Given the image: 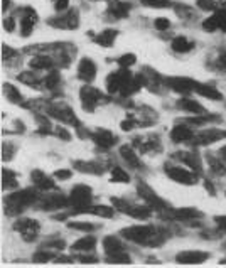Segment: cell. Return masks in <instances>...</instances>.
<instances>
[{
  "mask_svg": "<svg viewBox=\"0 0 226 268\" xmlns=\"http://www.w3.org/2000/svg\"><path fill=\"white\" fill-rule=\"evenodd\" d=\"M218 62H220V66L226 71V52H221L220 57H218Z\"/></svg>",
  "mask_w": 226,
  "mask_h": 268,
  "instance_id": "6f0895ef",
  "label": "cell"
},
{
  "mask_svg": "<svg viewBox=\"0 0 226 268\" xmlns=\"http://www.w3.org/2000/svg\"><path fill=\"white\" fill-rule=\"evenodd\" d=\"M220 157L226 162V147H221V149H220Z\"/></svg>",
  "mask_w": 226,
  "mask_h": 268,
  "instance_id": "680465c9",
  "label": "cell"
},
{
  "mask_svg": "<svg viewBox=\"0 0 226 268\" xmlns=\"http://www.w3.org/2000/svg\"><path fill=\"white\" fill-rule=\"evenodd\" d=\"M135 61H137V57L134 54H123L120 59H118V64H120L122 68H128V66L135 64Z\"/></svg>",
  "mask_w": 226,
  "mask_h": 268,
  "instance_id": "f6af8a7d",
  "label": "cell"
},
{
  "mask_svg": "<svg viewBox=\"0 0 226 268\" xmlns=\"http://www.w3.org/2000/svg\"><path fill=\"white\" fill-rule=\"evenodd\" d=\"M106 86H108L110 93L120 91L122 95L125 96V95H130V93H134L135 89L140 88V79L134 81V79H132L130 71L125 68V69L118 71V73L110 74L108 79H106Z\"/></svg>",
  "mask_w": 226,
  "mask_h": 268,
  "instance_id": "3957f363",
  "label": "cell"
},
{
  "mask_svg": "<svg viewBox=\"0 0 226 268\" xmlns=\"http://www.w3.org/2000/svg\"><path fill=\"white\" fill-rule=\"evenodd\" d=\"M68 226L79 231H93L96 228L95 225H91V223H68Z\"/></svg>",
  "mask_w": 226,
  "mask_h": 268,
  "instance_id": "7bdbcfd3",
  "label": "cell"
},
{
  "mask_svg": "<svg viewBox=\"0 0 226 268\" xmlns=\"http://www.w3.org/2000/svg\"><path fill=\"white\" fill-rule=\"evenodd\" d=\"M128 10H130V5L125 2H118V0H112V2H110V12H112L115 17H127Z\"/></svg>",
  "mask_w": 226,
  "mask_h": 268,
  "instance_id": "1f68e13d",
  "label": "cell"
},
{
  "mask_svg": "<svg viewBox=\"0 0 226 268\" xmlns=\"http://www.w3.org/2000/svg\"><path fill=\"white\" fill-rule=\"evenodd\" d=\"M49 258H52V255L46 253V252H39V253H35V255H34V262H37V263L47 262V260H49Z\"/></svg>",
  "mask_w": 226,
  "mask_h": 268,
  "instance_id": "f907efd6",
  "label": "cell"
},
{
  "mask_svg": "<svg viewBox=\"0 0 226 268\" xmlns=\"http://www.w3.org/2000/svg\"><path fill=\"white\" fill-rule=\"evenodd\" d=\"M123 213L128 214V216L132 218H137V220H147V218H150V208L147 206H139V204H128L127 203V208L123 209Z\"/></svg>",
  "mask_w": 226,
  "mask_h": 268,
  "instance_id": "44dd1931",
  "label": "cell"
},
{
  "mask_svg": "<svg viewBox=\"0 0 226 268\" xmlns=\"http://www.w3.org/2000/svg\"><path fill=\"white\" fill-rule=\"evenodd\" d=\"M56 135H59V138H63V140H69V138H71L69 133L66 132L63 127H57L56 128Z\"/></svg>",
  "mask_w": 226,
  "mask_h": 268,
  "instance_id": "f5cc1de1",
  "label": "cell"
},
{
  "mask_svg": "<svg viewBox=\"0 0 226 268\" xmlns=\"http://www.w3.org/2000/svg\"><path fill=\"white\" fill-rule=\"evenodd\" d=\"M103 250L105 253L108 255V257H112V255H117L120 252H125V248H123L122 241L118 238H115V236H106L103 240Z\"/></svg>",
  "mask_w": 226,
  "mask_h": 268,
  "instance_id": "603a6c76",
  "label": "cell"
},
{
  "mask_svg": "<svg viewBox=\"0 0 226 268\" xmlns=\"http://www.w3.org/2000/svg\"><path fill=\"white\" fill-rule=\"evenodd\" d=\"M37 17L34 15V12H30L27 8V14L22 15V20H20V34L24 35V37H27V35L32 32V27H34V22Z\"/></svg>",
  "mask_w": 226,
  "mask_h": 268,
  "instance_id": "f1b7e54d",
  "label": "cell"
},
{
  "mask_svg": "<svg viewBox=\"0 0 226 268\" xmlns=\"http://www.w3.org/2000/svg\"><path fill=\"white\" fill-rule=\"evenodd\" d=\"M57 84H59V74H57V71H51V73L46 76V79H44V86L54 89Z\"/></svg>",
  "mask_w": 226,
  "mask_h": 268,
  "instance_id": "74e56055",
  "label": "cell"
},
{
  "mask_svg": "<svg viewBox=\"0 0 226 268\" xmlns=\"http://www.w3.org/2000/svg\"><path fill=\"white\" fill-rule=\"evenodd\" d=\"M196 93H199V95L205 96V98H210V100H221V98H223V95H221L218 89L210 86V84H201V83H198Z\"/></svg>",
  "mask_w": 226,
  "mask_h": 268,
  "instance_id": "f546056e",
  "label": "cell"
},
{
  "mask_svg": "<svg viewBox=\"0 0 226 268\" xmlns=\"http://www.w3.org/2000/svg\"><path fill=\"white\" fill-rule=\"evenodd\" d=\"M14 230L19 231L25 241H32V240H35V236L39 235L41 226H39V223L35 220H30V218H20V220H17L14 223Z\"/></svg>",
  "mask_w": 226,
  "mask_h": 268,
  "instance_id": "5b68a950",
  "label": "cell"
},
{
  "mask_svg": "<svg viewBox=\"0 0 226 268\" xmlns=\"http://www.w3.org/2000/svg\"><path fill=\"white\" fill-rule=\"evenodd\" d=\"M108 262L110 263H130V257H128L127 252H120L117 255H112L108 257Z\"/></svg>",
  "mask_w": 226,
  "mask_h": 268,
  "instance_id": "b9f144b4",
  "label": "cell"
},
{
  "mask_svg": "<svg viewBox=\"0 0 226 268\" xmlns=\"http://www.w3.org/2000/svg\"><path fill=\"white\" fill-rule=\"evenodd\" d=\"M37 201V191L34 189H24V191H15V193L8 194L3 206H5V214L7 216H14L24 211L25 208H29L30 204H34Z\"/></svg>",
  "mask_w": 226,
  "mask_h": 268,
  "instance_id": "7a4b0ae2",
  "label": "cell"
},
{
  "mask_svg": "<svg viewBox=\"0 0 226 268\" xmlns=\"http://www.w3.org/2000/svg\"><path fill=\"white\" fill-rule=\"evenodd\" d=\"M54 5H56V8L57 10H64V8H68V2L69 0H54Z\"/></svg>",
  "mask_w": 226,
  "mask_h": 268,
  "instance_id": "9f6ffc18",
  "label": "cell"
},
{
  "mask_svg": "<svg viewBox=\"0 0 226 268\" xmlns=\"http://www.w3.org/2000/svg\"><path fill=\"white\" fill-rule=\"evenodd\" d=\"M166 214H167V218H171V220H179V221H191V220H198V218L203 216L198 209H193V208L172 209V211H166Z\"/></svg>",
  "mask_w": 226,
  "mask_h": 268,
  "instance_id": "9a60e30c",
  "label": "cell"
},
{
  "mask_svg": "<svg viewBox=\"0 0 226 268\" xmlns=\"http://www.w3.org/2000/svg\"><path fill=\"white\" fill-rule=\"evenodd\" d=\"M3 93H5L7 100H8V101H12V103H22V96H20V93L17 91V88H14V86H12V84H8V83L3 84Z\"/></svg>",
  "mask_w": 226,
  "mask_h": 268,
  "instance_id": "d590c367",
  "label": "cell"
},
{
  "mask_svg": "<svg viewBox=\"0 0 226 268\" xmlns=\"http://www.w3.org/2000/svg\"><path fill=\"white\" fill-rule=\"evenodd\" d=\"M120 155H122V159L125 160L128 165H130V167H134V169H140L142 167V162H140L139 155L135 154V150L132 149L130 145H123L120 149Z\"/></svg>",
  "mask_w": 226,
  "mask_h": 268,
  "instance_id": "7402d4cb",
  "label": "cell"
},
{
  "mask_svg": "<svg viewBox=\"0 0 226 268\" xmlns=\"http://www.w3.org/2000/svg\"><path fill=\"white\" fill-rule=\"evenodd\" d=\"M91 199H93L91 187L85 184L74 186V189L71 191V194H69V204H71V208H74V213L85 211L91 204Z\"/></svg>",
  "mask_w": 226,
  "mask_h": 268,
  "instance_id": "277c9868",
  "label": "cell"
},
{
  "mask_svg": "<svg viewBox=\"0 0 226 268\" xmlns=\"http://www.w3.org/2000/svg\"><path fill=\"white\" fill-rule=\"evenodd\" d=\"M221 138H226V130H218V128H211V130L201 132L198 137L193 138L194 145H211L215 142L221 140Z\"/></svg>",
  "mask_w": 226,
  "mask_h": 268,
  "instance_id": "7c38bea8",
  "label": "cell"
},
{
  "mask_svg": "<svg viewBox=\"0 0 226 268\" xmlns=\"http://www.w3.org/2000/svg\"><path fill=\"white\" fill-rule=\"evenodd\" d=\"M177 106L184 111H189L193 115H205V108L198 103V101L191 100V98H183V100L177 101Z\"/></svg>",
  "mask_w": 226,
  "mask_h": 268,
  "instance_id": "cb8c5ba5",
  "label": "cell"
},
{
  "mask_svg": "<svg viewBox=\"0 0 226 268\" xmlns=\"http://www.w3.org/2000/svg\"><path fill=\"white\" fill-rule=\"evenodd\" d=\"M166 84L171 89H174L176 93H181V95H188L191 91H196L198 81L189 78H167Z\"/></svg>",
  "mask_w": 226,
  "mask_h": 268,
  "instance_id": "9c48e42d",
  "label": "cell"
},
{
  "mask_svg": "<svg viewBox=\"0 0 226 268\" xmlns=\"http://www.w3.org/2000/svg\"><path fill=\"white\" fill-rule=\"evenodd\" d=\"M78 76L81 81L85 83H91L96 76V66L90 57H83L79 61V66H78Z\"/></svg>",
  "mask_w": 226,
  "mask_h": 268,
  "instance_id": "4fadbf2b",
  "label": "cell"
},
{
  "mask_svg": "<svg viewBox=\"0 0 226 268\" xmlns=\"http://www.w3.org/2000/svg\"><path fill=\"white\" fill-rule=\"evenodd\" d=\"M83 213H91L98 218H106L108 220V218H113L115 209L113 206H103V204H100V206H88Z\"/></svg>",
  "mask_w": 226,
  "mask_h": 268,
  "instance_id": "83f0119b",
  "label": "cell"
},
{
  "mask_svg": "<svg viewBox=\"0 0 226 268\" xmlns=\"http://www.w3.org/2000/svg\"><path fill=\"white\" fill-rule=\"evenodd\" d=\"M52 59L49 56H35L34 59H30L29 62V66L30 68H34V69H49L52 68Z\"/></svg>",
  "mask_w": 226,
  "mask_h": 268,
  "instance_id": "836d02e7",
  "label": "cell"
},
{
  "mask_svg": "<svg viewBox=\"0 0 226 268\" xmlns=\"http://www.w3.org/2000/svg\"><path fill=\"white\" fill-rule=\"evenodd\" d=\"M164 171H166V174L174 182H179V184H184V186L196 184V176H194L193 172H189V171H186V169L179 167V165H169V167H166Z\"/></svg>",
  "mask_w": 226,
  "mask_h": 268,
  "instance_id": "ba28073f",
  "label": "cell"
},
{
  "mask_svg": "<svg viewBox=\"0 0 226 268\" xmlns=\"http://www.w3.org/2000/svg\"><path fill=\"white\" fill-rule=\"evenodd\" d=\"M203 27L208 32H213V30H223L226 32V10L225 8H220V10L215 12V15H211L210 19H206L203 22Z\"/></svg>",
  "mask_w": 226,
  "mask_h": 268,
  "instance_id": "8fae6325",
  "label": "cell"
},
{
  "mask_svg": "<svg viewBox=\"0 0 226 268\" xmlns=\"http://www.w3.org/2000/svg\"><path fill=\"white\" fill-rule=\"evenodd\" d=\"M12 155H14V145L12 144H8V142H5L2 147V157L5 162H8V160L12 159Z\"/></svg>",
  "mask_w": 226,
  "mask_h": 268,
  "instance_id": "bcb514c9",
  "label": "cell"
},
{
  "mask_svg": "<svg viewBox=\"0 0 226 268\" xmlns=\"http://www.w3.org/2000/svg\"><path fill=\"white\" fill-rule=\"evenodd\" d=\"M194 47V44L191 41H188L186 37H176L172 41V49L176 52H189Z\"/></svg>",
  "mask_w": 226,
  "mask_h": 268,
  "instance_id": "e575fe53",
  "label": "cell"
},
{
  "mask_svg": "<svg viewBox=\"0 0 226 268\" xmlns=\"http://www.w3.org/2000/svg\"><path fill=\"white\" fill-rule=\"evenodd\" d=\"M54 176L57 179H61V181H66V179H69L71 176H73V172H71L69 169H59V171L54 172Z\"/></svg>",
  "mask_w": 226,
  "mask_h": 268,
  "instance_id": "c3c4849f",
  "label": "cell"
},
{
  "mask_svg": "<svg viewBox=\"0 0 226 268\" xmlns=\"http://www.w3.org/2000/svg\"><path fill=\"white\" fill-rule=\"evenodd\" d=\"M19 79L22 83H25V84H30V86H34L35 88V83H37V78L30 73V71H27V73H22L20 76H19Z\"/></svg>",
  "mask_w": 226,
  "mask_h": 268,
  "instance_id": "ee69618b",
  "label": "cell"
},
{
  "mask_svg": "<svg viewBox=\"0 0 226 268\" xmlns=\"http://www.w3.org/2000/svg\"><path fill=\"white\" fill-rule=\"evenodd\" d=\"M2 54H3V59H10V57L15 56V51H14V49H10L8 46H3L2 47Z\"/></svg>",
  "mask_w": 226,
  "mask_h": 268,
  "instance_id": "816d5d0a",
  "label": "cell"
},
{
  "mask_svg": "<svg viewBox=\"0 0 226 268\" xmlns=\"http://www.w3.org/2000/svg\"><path fill=\"white\" fill-rule=\"evenodd\" d=\"M103 95L98 91V89L91 88V86H85L81 89V105L86 111H93L95 106L103 101Z\"/></svg>",
  "mask_w": 226,
  "mask_h": 268,
  "instance_id": "30bf717a",
  "label": "cell"
},
{
  "mask_svg": "<svg viewBox=\"0 0 226 268\" xmlns=\"http://www.w3.org/2000/svg\"><path fill=\"white\" fill-rule=\"evenodd\" d=\"M69 204V199H66L64 196L61 194H52V196H47V198L42 199V209L46 211H52V209H61L64 206Z\"/></svg>",
  "mask_w": 226,
  "mask_h": 268,
  "instance_id": "ac0fdd59",
  "label": "cell"
},
{
  "mask_svg": "<svg viewBox=\"0 0 226 268\" xmlns=\"http://www.w3.org/2000/svg\"><path fill=\"white\" fill-rule=\"evenodd\" d=\"M174 157L181 159L184 164H188L189 167H193L196 172L201 171V160H199L196 152H188V154H174Z\"/></svg>",
  "mask_w": 226,
  "mask_h": 268,
  "instance_id": "d4e9b609",
  "label": "cell"
},
{
  "mask_svg": "<svg viewBox=\"0 0 226 268\" xmlns=\"http://www.w3.org/2000/svg\"><path fill=\"white\" fill-rule=\"evenodd\" d=\"M134 127H135V122L132 118L123 120V122H122V128H123V130H132Z\"/></svg>",
  "mask_w": 226,
  "mask_h": 268,
  "instance_id": "db71d44e",
  "label": "cell"
},
{
  "mask_svg": "<svg viewBox=\"0 0 226 268\" xmlns=\"http://www.w3.org/2000/svg\"><path fill=\"white\" fill-rule=\"evenodd\" d=\"M145 7H152V8H167L171 7V0H142Z\"/></svg>",
  "mask_w": 226,
  "mask_h": 268,
  "instance_id": "8d00e7d4",
  "label": "cell"
},
{
  "mask_svg": "<svg viewBox=\"0 0 226 268\" xmlns=\"http://www.w3.org/2000/svg\"><path fill=\"white\" fill-rule=\"evenodd\" d=\"M117 35L118 32L115 29H105L103 32L96 35V44H100V46H103V47H110V46H113Z\"/></svg>",
  "mask_w": 226,
  "mask_h": 268,
  "instance_id": "4316f807",
  "label": "cell"
},
{
  "mask_svg": "<svg viewBox=\"0 0 226 268\" xmlns=\"http://www.w3.org/2000/svg\"><path fill=\"white\" fill-rule=\"evenodd\" d=\"M3 29H5L7 32H12V30L15 29V20H14V17H7V19H3Z\"/></svg>",
  "mask_w": 226,
  "mask_h": 268,
  "instance_id": "681fc988",
  "label": "cell"
},
{
  "mask_svg": "<svg viewBox=\"0 0 226 268\" xmlns=\"http://www.w3.org/2000/svg\"><path fill=\"white\" fill-rule=\"evenodd\" d=\"M8 5H10V2H8V0H2V7H3V10H7Z\"/></svg>",
  "mask_w": 226,
  "mask_h": 268,
  "instance_id": "91938a15",
  "label": "cell"
},
{
  "mask_svg": "<svg viewBox=\"0 0 226 268\" xmlns=\"http://www.w3.org/2000/svg\"><path fill=\"white\" fill-rule=\"evenodd\" d=\"M171 137H172V140H174V142H188V140H191V138H194L193 130L184 123L176 125L174 130L171 132Z\"/></svg>",
  "mask_w": 226,
  "mask_h": 268,
  "instance_id": "ffe728a7",
  "label": "cell"
},
{
  "mask_svg": "<svg viewBox=\"0 0 226 268\" xmlns=\"http://www.w3.org/2000/svg\"><path fill=\"white\" fill-rule=\"evenodd\" d=\"M95 247H96L95 236H85V238L78 240L73 245V250H76V252H91V250H95Z\"/></svg>",
  "mask_w": 226,
  "mask_h": 268,
  "instance_id": "4dcf8cb0",
  "label": "cell"
},
{
  "mask_svg": "<svg viewBox=\"0 0 226 268\" xmlns=\"http://www.w3.org/2000/svg\"><path fill=\"white\" fill-rule=\"evenodd\" d=\"M215 221H216V225H218L220 230H223L226 233V216H218Z\"/></svg>",
  "mask_w": 226,
  "mask_h": 268,
  "instance_id": "11a10c76",
  "label": "cell"
},
{
  "mask_svg": "<svg viewBox=\"0 0 226 268\" xmlns=\"http://www.w3.org/2000/svg\"><path fill=\"white\" fill-rule=\"evenodd\" d=\"M122 236L142 247H161L167 238L166 233L156 226H130L122 230Z\"/></svg>",
  "mask_w": 226,
  "mask_h": 268,
  "instance_id": "6da1fadb",
  "label": "cell"
},
{
  "mask_svg": "<svg viewBox=\"0 0 226 268\" xmlns=\"http://www.w3.org/2000/svg\"><path fill=\"white\" fill-rule=\"evenodd\" d=\"M17 176L12 171H8V169H3L2 171V187L3 191H8V189H14L17 187Z\"/></svg>",
  "mask_w": 226,
  "mask_h": 268,
  "instance_id": "d6a6232c",
  "label": "cell"
},
{
  "mask_svg": "<svg viewBox=\"0 0 226 268\" xmlns=\"http://www.w3.org/2000/svg\"><path fill=\"white\" fill-rule=\"evenodd\" d=\"M30 177H32V182L35 184L37 189H41V191L54 189V181H52L51 177H47L42 171H32Z\"/></svg>",
  "mask_w": 226,
  "mask_h": 268,
  "instance_id": "d6986e66",
  "label": "cell"
},
{
  "mask_svg": "<svg viewBox=\"0 0 226 268\" xmlns=\"http://www.w3.org/2000/svg\"><path fill=\"white\" fill-rule=\"evenodd\" d=\"M208 162H210L211 171L215 172V174H220V176H221V174L226 172V167L220 162V160H216V159H213V157H208Z\"/></svg>",
  "mask_w": 226,
  "mask_h": 268,
  "instance_id": "60d3db41",
  "label": "cell"
},
{
  "mask_svg": "<svg viewBox=\"0 0 226 268\" xmlns=\"http://www.w3.org/2000/svg\"><path fill=\"white\" fill-rule=\"evenodd\" d=\"M47 111H49L51 117L57 118L59 122H64V123L74 125V127H79V122H78L76 115L73 113V110H71L68 105H63V103L51 105L49 108H47Z\"/></svg>",
  "mask_w": 226,
  "mask_h": 268,
  "instance_id": "8992f818",
  "label": "cell"
},
{
  "mask_svg": "<svg viewBox=\"0 0 226 268\" xmlns=\"http://www.w3.org/2000/svg\"><path fill=\"white\" fill-rule=\"evenodd\" d=\"M78 12L76 10H71L69 14L56 17V19H51L49 24L54 25L57 29H76L78 27Z\"/></svg>",
  "mask_w": 226,
  "mask_h": 268,
  "instance_id": "5bb4252c",
  "label": "cell"
},
{
  "mask_svg": "<svg viewBox=\"0 0 226 268\" xmlns=\"http://www.w3.org/2000/svg\"><path fill=\"white\" fill-rule=\"evenodd\" d=\"M198 7L203 10H218L220 2L218 0H198Z\"/></svg>",
  "mask_w": 226,
  "mask_h": 268,
  "instance_id": "ab89813d",
  "label": "cell"
},
{
  "mask_svg": "<svg viewBox=\"0 0 226 268\" xmlns=\"http://www.w3.org/2000/svg\"><path fill=\"white\" fill-rule=\"evenodd\" d=\"M156 29L159 30H166V29H169V25H171V22L166 19V17H159V19H156Z\"/></svg>",
  "mask_w": 226,
  "mask_h": 268,
  "instance_id": "7dc6e473",
  "label": "cell"
},
{
  "mask_svg": "<svg viewBox=\"0 0 226 268\" xmlns=\"http://www.w3.org/2000/svg\"><path fill=\"white\" fill-rule=\"evenodd\" d=\"M137 193H139L140 198L144 199L145 203H147L152 209H157V211H164V209L167 208L166 201L159 198V196L154 193V191L150 189L147 184H139V186H137Z\"/></svg>",
  "mask_w": 226,
  "mask_h": 268,
  "instance_id": "52a82bcc",
  "label": "cell"
},
{
  "mask_svg": "<svg viewBox=\"0 0 226 268\" xmlns=\"http://www.w3.org/2000/svg\"><path fill=\"white\" fill-rule=\"evenodd\" d=\"M74 169L79 172H86V174H101L105 171L98 162H81V160L74 162Z\"/></svg>",
  "mask_w": 226,
  "mask_h": 268,
  "instance_id": "484cf974",
  "label": "cell"
},
{
  "mask_svg": "<svg viewBox=\"0 0 226 268\" xmlns=\"http://www.w3.org/2000/svg\"><path fill=\"white\" fill-rule=\"evenodd\" d=\"M93 140H95V144L103 150L112 149V147L117 144V137L108 130H96L93 133Z\"/></svg>",
  "mask_w": 226,
  "mask_h": 268,
  "instance_id": "e0dca14e",
  "label": "cell"
},
{
  "mask_svg": "<svg viewBox=\"0 0 226 268\" xmlns=\"http://www.w3.org/2000/svg\"><path fill=\"white\" fill-rule=\"evenodd\" d=\"M210 258V253L205 252H183V253H177L176 260L179 263H186V265H196V263H203Z\"/></svg>",
  "mask_w": 226,
  "mask_h": 268,
  "instance_id": "2e32d148",
  "label": "cell"
},
{
  "mask_svg": "<svg viewBox=\"0 0 226 268\" xmlns=\"http://www.w3.org/2000/svg\"><path fill=\"white\" fill-rule=\"evenodd\" d=\"M130 181V177H128V174L123 171L120 167H115L113 172H112V182H128Z\"/></svg>",
  "mask_w": 226,
  "mask_h": 268,
  "instance_id": "f35d334b",
  "label": "cell"
}]
</instances>
